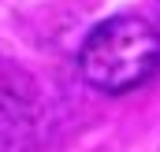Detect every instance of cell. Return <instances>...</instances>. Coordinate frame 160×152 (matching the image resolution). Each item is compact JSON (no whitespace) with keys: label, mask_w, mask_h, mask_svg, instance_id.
Segmentation results:
<instances>
[{"label":"cell","mask_w":160,"mask_h":152,"mask_svg":"<svg viewBox=\"0 0 160 152\" xmlns=\"http://www.w3.org/2000/svg\"><path fill=\"white\" fill-rule=\"evenodd\" d=\"M78 71L93 89L108 97L142 89L160 71V30L142 15L104 19L82 41Z\"/></svg>","instance_id":"cell-1"}]
</instances>
